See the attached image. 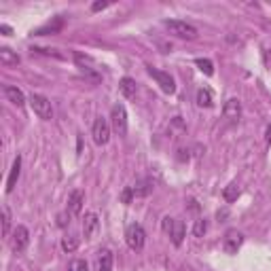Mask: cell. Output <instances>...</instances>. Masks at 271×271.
I'll return each instance as SVG.
<instances>
[{"mask_svg":"<svg viewBox=\"0 0 271 271\" xmlns=\"http://www.w3.org/2000/svg\"><path fill=\"white\" fill-rule=\"evenodd\" d=\"M163 26L170 30V34H174V36H178V38H186V41L197 38V28L193 23H186L180 19H166Z\"/></svg>","mask_w":271,"mask_h":271,"instance_id":"1","label":"cell"},{"mask_svg":"<svg viewBox=\"0 0 271 271\" xmlns=\"http://www.w3.org/2000/svg\"><path fill=\"white\" fill-rule=\"evenodd\" d=\"M30 108L34 110V114L38 117L43 121H51L53 119V106H51V100L41 96V93H32L30 96Z\"/></svg>","mask_w":271,"mask_h":271,"instance_id":"2","label":"cell"},{"mask_svg":"<svg viewBox=\"0 0 271 271\" xmlns=\"http://www.w3.org/2000/svg\"><path fill=\"white\" fill-rule=\"evenodd\" d=\"M125 242H127V246L132 250L140 252L144 248V244H146V231H144V227L138 225V222H132V225L125 229Z\"/></svg>","mask_w":271,"mask_h":271,"instance_id":"3","label":"cell"},{"mask_svg":"<svg viewBox=\"0 0 271 271\" xmlns=\"http://www.w3.org/2000/svg\"><path fill=\"white\" fill-rule=\"evenodd\" d=\"M110 127L114 129L119 136L127 134V110L123 104H114L110 110Z\"/></svg>","mask_w":271,"mask_h":271,"instance_id":"4","label":"cell"},{"mask_svg":"<svg viewBox=\"0 0 271 271\" xmlns=\"http://www.w3.org/2000/svg\"><path fill=\"white\" fill-rule=\"evenodd\" d=\"M222 119L227 121V125H238L242 119V102L238 98H229L222 106Z\"/></svg>","mask_w":271,"mask_h":271,"instance_id":"5","label":"cell"},{"mask_svg":"<svg viewBox=\"0 0 271 271\" xmlns=\"http://www.w3.org/2000/svg\"><path fill=\"white\" fill-rule=\"evenodd\" d=\"M91 136H93V142H96L98 146H104L110 140V123L106 121L104 117L96 119V123H93V129H91Z\"/></svg>","mask_w":271,"mask_h":271,"instance_id":"6","label":"cell"},{"mask_svg":"<svg viewBox=\"0 0 271 271\" xmlns=\"http://www.w3.org/2000/svg\"><path fill=\"white\" fill-rule=\"evenodd\" d=\"M148 74L157 81V85L161 87L163 93H170V96H172V93L176 91V83H174V79H172L170 72H163V70H157V68L148 66Z\"/></svg>","mask_w":271,"mask_h":271,"instance_id":"7","label":"cell"},{"mask_svg":"<svg viewBox=\"0 0 271 271\" xmlns=\"http://www.w3.org/2000/svg\"><path fill=\"white\" fill-rule=\"evenodd\" d=\"M242 244H244V235L238 229H229L225 233V238H222V250L227 254H238Z\"/></svg>","mask_w":271,"mask_h":271,"instance_id":"8","label":"cell"},{"mask_svg":"<svg viewBox=\"0 0 271 271\" xmlns=\"http://www.w3.org/2000/svg\"><path fill=\"white\" fill-rule=\"evenodd\" d=\"M28 244H30V231L23 225H17L13 229V238H11V246H13V250L15 252H23L28 248Z\"/></svg>","mask_w":271,"mask_h":271,"instance_id":"9","label":"cell"},{"mask_svg":"<svg viewBox=\"0 0 271 271\" xmlns=\"http://www.w3.org/2000/svg\"><path fill=\"white\" fill-rule=\"evenodd\" d=\"M83 204H85V195H83V191H79V188H76V191L70 193L66 210H68L72 216H79L81 210H83Z\"/></svg>","mask_w":271,"mask_h":271,"instance_id":"10","label":"cell"},{"mask_svg":"<svg viewBox=\"0 0 271 271\" xmlns=\"http://www.w3.org/2000/svg\"><path fill=\"white\" fill-rule=\"evenodd\" d=\"M62 28H64V17H62V15H57V17H53V21L45 23V26L38 28L34 34H36V36H45V34H60Z\"/></svg>","mask_w":271,"mask_h":271,"instance_id":"11","label":"cell"},{"mask_svg":"<svg viewBox=\"0 0 271 271\" xmlns=\"http://www.w3.org/2000/svg\"><path fill=\"white\" fill-rule=\"evenodd\" d=\"M98 227H100V218H98L96 212L85 214V218H83V235L85 238H91V235L98 231Z\"/></svg>","mask_w":271,"mask_h":271,"instance_id":"12","label":"cell"},{"mask_svg":"<svg viewBox=\"0 0 271 271\" xmlns=\"http://www.w3.org/2000/svg\"><path fill=\"white\" fill-rule=\"evenodd\" d=\"M5 96L11 104H15L17 108H21L23 104H26V96H23V91L19 87H13V85H7L5 87Z\"/></svg>","mask_w":271,"mask_h":271,"instance_id":"13","label":"cell"},{"mask_svg":"<svg viewBox=\"0 0 271 271\" xmlns=\"http://www.w3.org/2000/svg\"><path fill=\"white\" fill-rule=\"evenodd\" d=\"M19 174H21V157L17 155L15 161H13V168L9 172V180H7V193H13V188L19 180Z\"/></svg>","mask_w":271,"mask_h":271,"instance_id":"14","label":"cell"},{"mask_svg":"<svg viewBox=\"0 0 271 271\" xmlns=\"http://www.w3.org/2000/svg\"><path fill=\"white\" fill-rule=\"evenodd\" d=\"M184 235H186V227H184V222L176 218L174 220V227L170 231V238H172V244L174 246H180L184 242Z\"/></svg>","mask_w":271,"mask_h":271,"instance_id":"15","label":"cell"},{"mask_svg":"<svg viewBox=\"0 0 271 271\" xmlns=\"http://www.w3.org/2000/svg\"><path fill=\"white\" fill-rule=\"evenodd\" d=\"M195 102H197L199 108H210V106L214 104V96H212V91L208 87H199L197 96H195Z\"/></svg>","mask_w":271,"mask_h":271,"instance_id":"16","label":"cell"},{"mask_svg":"<svg viewBox=\"0 0 271 271\" xmlns=\"http://www.w3.org/2000/svg\"><path fill=\"white\" fill-rule=\"evenodd\" d=\"M19 62H21L19 55H17L15 51H11L9 47H3V49H0V64H3V66L13 68V66H17Z\"/></svg>","mask_w":271,"mask_h":271,"instance_id":"17","label":"cell"},{"mask_svg":"<svg viewBox=\"0 0 271 271\" xmlns=\"http://www.w3.org/2000/svg\"><path fill=\"white\" fill-rule=\"evenodd\" d=\"M96 269H98V271H112V252H110V250H102V252L98 254Z\"/></svg>","mask_w":271,"mask_h":271,"instance_id":"18","label":"cell"},{"mask_svg":"<svg viewBox=\"0 0 271 271\" xmlns=\"http://www.w3.org/2000/svg\"><path fill=\"white\" fill-rule=\"evenodd\" d=\"M136 89H138V85H136V81H134L132 76H123V79H121L119 91L123 93L125 98H134V96H136Z\"/></svg>","mask_w":271,"mask_h":271,"instance_id":"19","label":"cell"},{"mask_svg":"<svg viewBox=\"0 0 271 271\" xmlns=\"http://www.w3.org/2000/svg\"><path fill=\"white\" fill-rule=\"evenodd\" d=\"M132 188L136 197H148L152 193V188H155V184H152V180H138Z\"/></svg>","mask_w":271,"mask_h":271,"instance_id":"20","label":"cell"},{"mask_svg":"<svg viewBox=\"0 0 271 271\" xmlns=\"http://www.w3.org/2000/svg\"><path fill=\"white\" fill-rule=\"evenodd\" d=\"M238 197H240V184H238V182L227 184L225 191H222V199H225L227 204H231V202H235Z\"/></svg>","mask_w":271,"mask_h":271,"instance_id":"21","label":"cell"},{"mask_svg":"<svg viewBox=\"0 0 271 271\" xmlns=\"http://www.w3.org/2000/svg\"><path fill=\"white\" fill-rule=\"evenodd\" d=\"M195 66L202 70L206 76H212V74H214V64H212V60H208V57H197V60H195Z\"/></svg>","mask_w":271,"mask_h":271,"instance_id":"22","label":"cell"},{"mask_svg":"<svg viewBox=\"0 0 271 271\" xmlns=\"http://www.w3.org/2000/svg\"><path fill=\"white\" fill-rule=\"evenodd\" d=\"M62 248L66 252H74L79 248V238L76 235H66V238H62Z\"/></svg>","mask_w":271,"mask_h":271,"instance_id":"23","label":"cell"},{"mask_svg":"<svg viewBox=\"0 0 271 271\" xmlns=\"http://www.w3.org/2000/svg\"><path fill=\"white\" fill-rule=\"evenodd\" d=\"M206 233H208V220L206 218H197L195 225H193V235L195 238H204Z\"/></svg>","mask_w":271,"mask_h":271,"instance_id":"24","label":"cell"},{"mask_svg":"<svg viewBox=\"0 0 271 271\" xmlns=\"http://www.w3.org/2000/svg\"><path fill=\"white\" fill-rule=\"evenodd\" d=\"M9 233H11V210L9 206H3V235L7 238Z\"/></svg>","mask_w":271,"mask_h":271,"instance_id":"25","label":"cell"},{"mask_svg":"<svg viewBox=\"0 0 271 271\" xmlns=\"http://www.w3.org/2000/svg\"><path fill=\"white\" fill-rule=\"evenodd\" d=\"M66 271H89V265H87V261H83V258H74V261H70Z\"/></svg>","mask_w":271,"mask_h":271,"instance_id":"26","label":"cell"},{"mask_svg":"<svg viewBox=\"0 0 271 271\" xmlns=\"http://www.w3.org/2000/svg\"><path fill=\"white\" fill-rule=\"evenodd\" d=\"M134 197H136V195H134V188H132V186H125L123 193H121V202H123V204H132Z\"/></svg>","mask_w":271,"mask_h":271,"instance_id":"27","label":"cell"},{"mask_svg":"<svg viewBox=\"0 0 271 271\" xmlns=\"http://www.w3.org/2000/svg\"><path fill=\"white\" fill-rule=\"evenodd\" d=\"M70 218H72V214L66 210V212H62V214H57V227H66V225H70Z\"/></svg>","mask_w":271,"mask_h":271,"instance_id":"28","label":"cell"},{"mask_svg":"<svg viewBox=\"0 0 271 271\" xmlns=\"http://www.w3.org/2000/svg\"><path fill=\"white\" fill-rule=\"evenodd\" d=\"M174 220H176V218H172V216H163V220H161V229L166 231L168 235H170V231H172V227H174Z\"/></svg>","mask_w":271,"mask_h":271,"instance_id":"29","label":"cell"},{"mask_svg":"<svg viewBox=\"0 0 271 271\" xmlns=\"http://www.w3.org/2000/svg\"><path fill=\"white\" fill-rule=\"evenodd\" d=\"M108 5H110V3H93V5H91V11H93V13H98V11H104Z\"/></svg>","mask_w":271,"mask_h":271,"instance_id":"30","label":"cell"},{"mask_svg":"<svg viewBox=\"0 0 271 271\" xmlns=\"http://www.w3.org/2000/svg\"><path fill=\"white\" fill-rule=\"evenodd\" d=\"M263 60H265V64H267V68H271V49H267V51L263 53Z\"/></svg>","mask_w":271,"mask_h":271,"instance_id":"31","label":"cell"},{"mask_svg":"<svg viewBox=\"0 0 271 271\" xmlns=\"http://www.w3.org/2000/svg\"><path fill=\"white\" fill-rule=\"evenodd\" d=\"M0 32H3L5 36H11V34H13V30H11L9 26H5V23H3V26H0Z\"/></svg>","mask_w":271,"mask_h":271,"instance_id":"32","label":"cell"},{"mask_svg":"<svg viewBox=\"0 0 271 271\" xmlns=\"http://www.w3.org/2000/svg\"><path fill=\"white\" fill-rule=\"evenodd\" d=\"M265 138H267V142H271V123H269V127H267V136H265Z\"/></svg>","mask_w":271,"mask_h":271,"instance_id":"33","label":"cell"}]
</instances>
